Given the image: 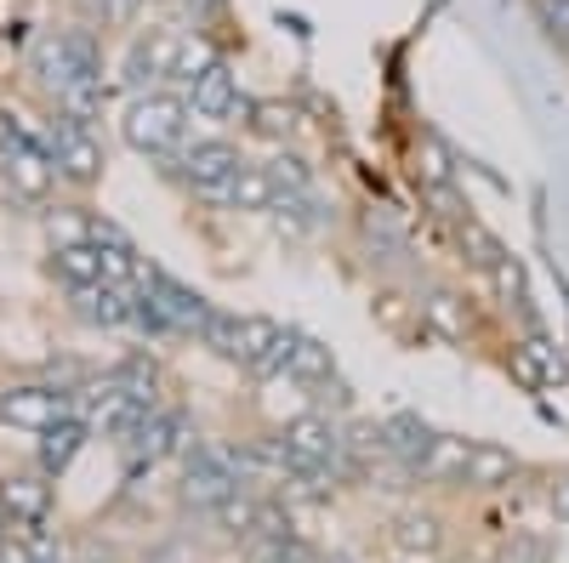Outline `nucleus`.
I'll return each mask as SVG.
<instances>
[{"label": "nucleus", "mask_w": 569, "mask_h": 563, "mask_svg": "<svg viewBox=\"0 0 569 563\" xmlns=\"http://www.w3.org/2000/svg\"><path fill=\"white\" fill-rule=\"evenodd\" d=\"M188 120H194L188 98H177L171 86H149V91H131V103L120 114V137L149 160H182Z\"/></svg>", "instance_id": "nucleus-1"}, {"label": "nucleus", "mask_w": 569, "mask_h": 563, "mask_svg": "<svg viewBox=\"0 0 569 563\" xmlns=\"http://www.w3.org/2000/svg\"><path fill=\"white\" fill-rule=\"evenodd\" d=\"M206 313H211V302L200 291H188L166 268H149L137 296H131V331H142V336H194Z\"/></svg>", "instance_id": "nucleus-2"}, {"label": "nucleus", "mask_w": 569, "mask_h": 563, "mask_svg": "<svg viewBox=\"0 0 569 563\" xmlns=\"http://www.w3.org/2000/svg\"><path fill=\"white\" fill-rule=\"evenodd\" d=\"M29 74L52 91H69L80 80H103V46L91 29H58V34H40L34 52H29Z\"/></svg>", "instance_id": "nucleus-3"}, {"label": "nucleus", "mask_w": 569, "mask_h": 563, "mask_svg": "<svg viewBox=\"0 0 569 563\" xmlns=\"http://www.w3.org/2000/svg\"><path fill=\"white\" fill-rule=\"evenodd\" d=\"M233 490H246L240 450H228V444H206V439H194V444L182 450V501L194 506V512L222 506Z\"/></svg>", "instance_id": "nucleus-4"}, {"label": "nucleus", "mask_w": 569, "mask_h": 563, "mask_svg": "<svg viewBox=\"0 0 569 563\" xmlns=\"http://www.w3.org/2000/svg\"><path fill=\"white\" fill-rule=\"evenodd\" d=\"M0 182H7L12 200L46 205V194L58 182V165L46 154V143H34L29 131H0Z\"/></svg>", "instance_id": "nucleus-5"}, {"label": "nucleus", "mask_w": 569, "mask_h": 563, "mask_svg": "<svg viewBox=\"0 0 569 563\" xmlns=\"http://www.w3.org/2000/svg\"><path fill=\"white\" fill-rule=\"evenodd\" d=\"M46 154H52V165H58V182H69V188H91L109 165L103 137L91 125H80V120H69V114H58L52 125H46Z\"/></svg>", "instance_id": "nucleus-6"}, {"label": "nucleus", "mask_w": 569, "mask_h": 563, "mask_svg": "<svg viewBox=\"0 0 569 563\" xmlns=\"http://www.w3.org/2000/svg\"><path fill=\"white\" fill-rule=\"evenodd\" d=\"M182 182L194 188L200 200H211V205H228V188H233V177H240V165H246V154L228 143V137H200V143H188L182 149Z\"/></svg>", "instance_id": "nucleus-7"}, {"label": "nucleus", "mask_w": 569, "mask_h": 563, "mask_svg": "<svg viewBox=\"0 0 569 563\" xmlns=\"http://www.w3.org/2000/svg\"><path fill=\"white\" fill-rule=\"evenodd\" d=\"M80 410V393L58 388V382H12V388H0V421L18 433H40V428H52L58 415H74Z\"/></svg>", "instance_id": "nucleus-8"}, {"label": "nucleus", "mask_w": 569, "mask_h": 563, "mask_svg": "<svg viewBox=\"0 0 569 563\" xmlns=\"http://www.w3.org/2000/svg\"><path fill=\"white\" fill-rule=\"evenodd\" d=\"M188 444H194V433H188V415L154 404L149 415H142V428L120 444V455H126V473H142V466H160V461L182 455Z\"/></svg>", "instance_id": "nucleus-9"}, {"label": "nucleus", "mask_w": 569, "mask_h": 563, "mask_svg": "<svg viewBox=\"0 0 569 563\" xmlns=\"http://www.w3.org/2000/svg\"><path fill=\"white\" fill-rule=\"evenodd\" d=\"M182 98H188V109H194V120H211V125H228V120L251 114V103L240 98V74H233L222 58H211L194 80H188Z\"/></svg>", "instance_id": "nucleus-10"}, {"label": "nucleus", "mask_w": 569, "mask_h": 563, "mask_svg": "<svg viewBox=\"0 0 569 563\" xmlns=\"http://www.w3.org/2000/svg\"><path fill=\"white\" fill-rule=\"evenodd\" d=\"M177 40L182 29H137L131 46H126V58H120V86L126 91H149V86H166L171 74V58H177Z\"/></svg>", "instance_id": "nucleus-11"}, {"label": "nucleus", "mask_w": 569, "mask_h": 563, "mask_svg": "<svg viewBox=\"0 0 569 563\" xmlns=\"http://www.w3.org/2000/svg\"><path fill=\"white\" fill-rule=\"evenodd\" d=\"M279 439L291 444L302 461H319L330 473H348V450H342V421H330V410H302L279 428Z\"/></svg>", "instance_id": "nucleus-12"}, {"label": "nucleus", "mask_w": 569, "mask_h": 563, "mask_svg": "<svg viewBox=\"0 0 569 563\" xmlns=\"http://www.w3.org/2000/svg\"><path fill=\"white\" fill-rule=\"evenodd\" d=\"M382 433H388L393 461L405 466V473H416V479H421V466L433 461V450H439V439H445L433 421H421L416 410H393V415L382 421Z\"/></svg>", "instance_id": "nucleus-13"}, {"label": "nucleus", "mask_w": 569, "mask_h": 563, "mask_svg": "<svg viewBox=\"0 0 569 563\" xmlns=\"http://www.w3.org/2000/svg\"><path fill=\"white\" fill-rule=\"evenodd\" d=\"M131 285H114V279H98V285H74L69 291V308L98 324V331H131Z\"/></svg>", "instance_id": "nucleus-14"}, {"label": "nucleus", "mask_w": 569, "mask_h": 563, "mask_svg": "<svg viewBox=\"0 0 569 563\" xmlns=\"http://www.w3.org/2000/svg\"><path fill=\"white\" fill-rule=\"evenodd\" d=\"M40 444H34V461H40V473H69V466H74V455L86 450V439H91V421L74 410V415H58L52 421V428H40L34 433Z\"/></svg>", "instance_id": "nucleus-15"}, {"label": "nucleus", "mask_w": 569, "mask_h": 563, "mask_svg": "<svg viewBox=\"0 0 569 563\" xmlns=\"http://www.w3.org/2000/svg\"><path fill=\"white\" fill-rule=\"evenodd\" d=\"M388 541H393L399 557H439L445 552V519L427 512V506H410L388 524Z\"/></svg>", "instance_id": "nucleus-16"}, {"label": "nucleus", "mask_w": 569, "mask_h": 563, "mask_svg": "<svg viewBox=\"0 0 569 563\" xmlns=\"http://www.w3.org/2000/svg\"><path fill=\"white\" fill-rule=\"evenodd\" d=\"M268 217H273L279 233H291V240H308V233H319V228L330 222V205L313 194V188H284V194H273Z\"/></svg>", "instance_id": "nucleus-17"}, {"label": "nucleus", "mask_w": 569, "mask_h": 563, "mask_svg": "<svg viewBox=\"0 0 569 563\" xmlns=\"http://www.w3.org/2000/svg\"><path fill=\"white\" fill-rule=\"evenodd\" d=\"M52 473H18V479H0V506H7L12 524H46L52 519Z\"/></svg>", "instance_id": "nucleus-18"}, {"label": "nucleus", "mask_w": 569, "mask_h": 563, "mask_svg": "<svg viewBox=\"0 0 569 563\" xmlns=\"http://www.w3.org/2000/svg\"><path fill=\"white\" fill-rule=\"evenodd\" d=\"M512 479H518V455H512V450L485 444V439L467 444V479H461V490L490 495V490H512Z\"/></svg>", "instance_id": "nucleus-19"}, {"label": "nucleus", "mask_w": 569, "mask_h": 563, "mask_svg": "<svg viewBox=\"0 0 569 563\" xmlns=\"http://www.w3.org/2000/svg\"><path fill=\"white\" fill-rule=\"evenodd\" d=\"M337 375V359H330V348L319 342V336H308V331H291V353H284V382L291 388H319V382H330Z\"/></svg>", "instance_id": "nucleus-20"}, {"label": "nucleus", "mask_w": 569, "mask_h": 563, "mask_svg": "<svg viewBox=\"0 0 569 563\" xmlns=\"http://www.w3.org/2000/svg\"><path fill=\"white\" fill-rule=\"evenodd\" d=\"M421 319L433 324L439 336H450V342H467L472 336V313H467V296L461 291H427V302H421Z\"/></svg>", "instance_id": "nucleus-21"}, {"label": "nucleus", "mask_w": 569, "mask_h": 563, "mask_svg": "<svg viewBox=\"0 0 569 563\" xmlns=\"http://www.w3.org/2000/svg\"><path fill=\"white\" fill-rule=\"evenodd\" d=\"M52 273L63 279V291L109 279V273H103V257H98V245H91V240H80V245H58V251H52Z\"/></svg>", "instance_id": "nucleus-22"}, {"label": "nucleus", "mask_w": 569, "mask_h": 563, "mask_svg": "<svg viewBox=\"0 0 569 563\" xmlns=\"http://www.w3.org/2000/svg\"><path fill=\"white\" fill-rule=\"evenodd\" d=\"M240 324H246V313H228V308H217V302H211V313L200 319L194 342H200V348H211V353H217V359H228V364H240Z\"/></svg>", "instance_id": "nucleus-23"}, {"label": "nucleus", "mask_w": 569, "mask_h": 563, "mask_svg": "<svg viewBox=\"0 0 569 563\" xmlns=\"http://www.w3.org/2000/svg\"><path fill=\"white\" fill-rule=\"evenodd\" d=\"M456 240H461L467 262L479 268V273H490V268H496V262L507 257V245H501L496 233H490V228H485L479 217H472V211H461V217H456Z\"/></svg>", "instance_id": "nucleus-24"}, {"label": "nucleus", "mask_w": 569, "mask_h": 563, "mask_svg": "<svg viewBox=\"0 0 569 563\" xmlns=\"http://www.w3.org/2000/svg\"><path fill=\"white\" fill-rule=\"evenodd\" d=\"M273 171L268 165H240V177H233V188H228V211H268L273 205Z\"/></svg>", "instance_id": "nucleus-25"}, {"label": "nucleus", "mask_w": 569, "mask_h": 563, "mask_svg": "<svg viewBox=\"0 0 569 563\" xmlns=\"http://www.w3.org/2000/svg\"><path fill=\"white\" fill-rule=\"evenodd\" d=\"M485 279H490V291H496V302H501V308H512V313H525V319H530V285H525V268H518V257H512V251H507Z\"/></svg>", "instance_id": "nucleus-26"}, {"label": "nucleus", "mask_w": 569, "mask_h": 563, "mask_svg": "<svg viewBox=\"0 0 569 563\" xmlns=\"http://www.w3.org/2000/svg\"><path fill=\"white\" fill-rule=\"evenodd\" d=\"M103 103H109V86H103V80H80V86L58 91V114H69V120H80V125L103 120Z\"/></svg>", "instance_id": "nucleus-27"}, {"label": "nucleus", "mask_w": 569, "mask_h": 563, "mask_svg": "<svg viewBox=\"0 0 569 563\" xmlns=\"http://www.w3.org/2000/svg\"><path fill=\"white\" fill-rule=\"evenodd\" d=\"M211 58H217V52H211V46H206L200 34H182V40H177V58H171L166 86H188V80H194V74H200Z\"/></svg>", "instance_id": "nucleus-28"}, {"label": "nucleus", "mask_w": 569, "mask_h": 563, "mask_svg": "<svg viewBox=\"0 0 569 563\" xmlns=\"http://www.w3.org/2000/svg\"><path fill=\"white\" fill-rule=\"evenodd\" d=\"M268 171H273V188L284 194V188H313V177H308V165L297 160V154H273V160H262Z\"/></svg>", "instance_id": "nucleus-29"}, {"label": "nucleus", "mask_w": 569, "mask_h": 563, "mask_svg": "<svg viewBox=\"0 0 569 563\" xmlns=\"http://www.w3.org/2000/svg\"><path fill=\"white\" fill-rule=\"evenodd\" d=\"M29 546H34V563H69V541L58 530H46V524L29 530Z\"/></svg>", "instance_id": "nucleus-30"}, {"label": "nucleus", "mask_w": 569, "mask_h": 563, "mask_svg": "<svg viewBox=\"0 0 569 563\" xmlns=\"http://www.w3.org/2000/svg\"><path fill=\"white\" fill-rule=\"evenodd\" d=\"M507 563H552V546H547L541 535H512Z\"/></svg>", "instance_id": "nucleus-31"}, {"label": "nucleus", "mask_w": 569, "mask_h": 563, "mask_svg": "<svg viewBox=\"0 0 569 563\" xmlns=\"http://www.w3.org/2000/svg\"><path fill=\"white\" fill-rule=\"evenodd\" d=\"M137 7H142V0H86V12L98 18V23H131Z\"/></svg>", "instance_id": "nucleus-32"}, {"label": "nucleus", "mask_w": 569, "mask_h": 563, "mask_svg": "<svg viewBox=\"0 0 569 563\" xmlns=\"http://www.w3.org/2000/svg\"><path fill=\"white\" fill-rule=\"evenodd\" d=\"M0 563H34L29 530H23V535H7V541H0Z\"/></svg>", "instance_id": "nucleus-33"}, {"label": "nucleus", "mask_w": 569, "mask_h": 563, "mask_svg": "<svg viewBox=\"0 0 569 563\" xmlns=\"http://www.w3.org/2000/svg\"><path fill=\"white\" fill-rule=\"evenodd\" d=\"M12 535V519H7V506H0V541H7Z\"/></svg>", "instance_id": "nucleus-34"}, {"label": "nucleus", "mask_w": 569, "mask_h": 563, "mask_svg": "<svg viewBox=\"0 0 569 563\" xmlns=\"http://www.w3.org/2000/svg\"><path fill=\"white\" fill-rule=\"evenodd\" d=\"M393 563H433V557H393Z\"/></svg>", "instance_id": "nucleus-35"}, {"label": "nucleus", "mask_w": 569, "mask_h": 563, "mask_svg": "<svg viewBox=\"0 0 569 563\" xmlns=\"http://www.w3.org/2000/svg\"><path fill=\"white\" fill-rule=\"evenodd\" d=\"M206 7H217V0H194V12H206Z\"/></svg>", "instance_id": "nucleus-36"}]
</instances>
